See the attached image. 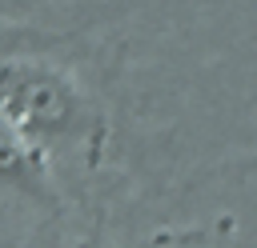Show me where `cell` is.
<instances>
[{
	"instance_id": "1",
	"label": "cell",
	"mask_w": 257,
	"mask_h": 248,
	"mask_svg": "<svg viewBox=\"0 0 257 248\" xmlns=\"http://www.w3.org/2000/svg\"><path fill=\"white\" fill-rule=\"evenodd\" d=\"M0 116L32 148H44L52 140H76L92 124L80 88L60 68L28 56L0 60Z\"/></svg>"
},
{
	"instance_id": "2",
	"label": "cell",
	"mask_w": 257,
	"mask_h": 248,
	"mask_svg": "<svg viewBox=\"0 0 257 248\" xmlns=\"http://www.w3.org/2000/svg\"><path fill=\"white\" fill-rule=\"evenodd\" d=\"M0 188H12L28 200H52V184L40 152L0 116Z\"/></svg>"
}]
</instances>
